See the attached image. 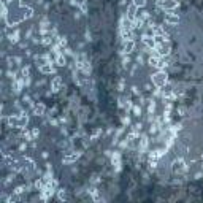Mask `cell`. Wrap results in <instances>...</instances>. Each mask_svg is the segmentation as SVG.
Here are the masks:
<instances>
[{"label": "cell", "mask_w": 203, "mask_h": 203, "mask_svg": "<svg viewBox=\"0 0 203 203\" xmlns=\"http://www.w3.org/2000/svg\"><path fill=\"white\" fill-rule=\"evenodd\" d=\"M29 124V117L25 114H15L8 117V126L16 127V129H25V126Z\"/></svg>", "instance_id": "cell-1"}, {"label": "cell", "mask_w": 203, "mask_h": 203, "mask_svg": "<svg viewBox=\"0 0 203 203\" xmlns=\"http://www.w3.org/2000/svg\"><path fill=\"white\" fill-rule=\"evenodd\" d=\"M151 79H152V84L157 89H160V87H165V84L168 83V75L165 73V70H159L157 73L152 75Z\"/></svg>", "instance_id": "cell-2"}, {"label": "cell", "mask_w": 203, "mask_h": 203, "mask_svg": "<svg viewBox=\"0 0 203 203\" xmlns=\"http://www.w3.org/2000/svg\"><path fill=\"white\" fill-rule=\"evenodd\" d=\"M186 164H184V160L183 159H174L173 160V164H171V170H173V173H178V174H181V173H184L186 171Z\"/></svg>", "instance_id": "cell-3"}, {"label": "cell", "mask_w": 203, "mask_h": 203, "mask_svg": "<svg viewBox=\"0 0 203 203\" xmlns=\"http://www.w3.org/2000/svg\"><path fill=\"white\" fill-rule=\"evenodd\" d=\"M164 21H165V24H168V25H176V24L179 22V16H178V13L167 11L165 16H164Z\"/></svg>", "instance_id": "cell-4"}, {"label": "cell", "mask_w": 203, "mask_h": 203, "mask_svg": "<svg viewBox=\"0 0 203 203\" xmlns=\"http://www.w3.org/2000/svg\"><path fill=\"white\" fill-rule=\"evenodd\" d=\"M159 7L165 8L168 11H173L174 8L178 7V2H176V0H159Z\"/></svg>", "instance_id": "cell-5"}, {"label": "cell", "mask_w": 203, "mask_h": 203, "mask_svg": "<svg viewBox=\"0 0 203 203\" xmlns=\"http://www.w3.org/2000/svg\"><path fill=\"white\" fill-rule=\"evenodd\" d=\"M62 87H64V81H62L60 76H56V78L51 81V90H52V92H59Z\"/></svg>", "instance_id": "cell-6"}, {"label": "cell", "mask_w": 203, "mask_h": 203, "mask_svg": "<svg viewBox=\"0 0 203 203\" xmlns=\"http://www.w3.org/2000/svg\"><path fill=\"white\" fill-rule=\"evenodd\" d=\"M133 49H135V42H133V40H132V38L124 40V43H122V52H124V54H130Z\"/></svg>", "instance_id": "cell-7"}, {"label": "cell", "mask_w": 203, "mask_h": 203, "mask_svg": "<svg viewBox=\"0 0 203 203\" xmlns=\"http://www.w3.org/2000/svg\"><path fill=\"white\" fill-rule=\"evenodd\" d=\"M143 43L146 48H149V49H154L157 42H156V38L154 37H149V35H143Z\"/></svg>", "instance_id": "cell-8"}, {"label": "cell", "mask_w": 203, "mask_h": 203, "mask_svg": "<svg viewBox=\"0 0 203 203\" xmlns=\"http://www.w3.org/2000/svg\"><path fill=\"white\" fill-rule=\"evenodd\" d=\"M137 8H138V7H135L133 3H132L130 7H127V13H126V18H129L130 21H133L135 18L138 16V15H137Z\"/></svg>", "instance_id": "cell-9"}, {"label": "cell", "mask_w": 203, "mask_h": 203, "mask_svg": "<svg viewBox=\"0 0 203 203\" xmlns=\"http://www.w3.org/2000/svg\"><path fill=\"white\" fill-rule=\"evenodd\" d=\"M40 72H42L43 75L54 73V67H52V64H51V62H46V64H43L42 67H40Z\"/></svg>", "instance_id": "cell-10"}, {"label": "cell", "mask_w": 203, "mask_h": 203, "mask_svg": "<svg viewBox=\"0 0 203 203\" xmlns=\"http://www.w3.org/2000/svg\"><path fill=\"white\" fill-rule=\"evenodd\" d=\"M45 111H46V106H45L43 103H38V105L33 106V114H35V116H43Z\"/></svg>", "instance_id": "cell-11"}, {"label": "cell", "mask_w": 203, "mask_h": 203, "mask_svg": "<svg viewBox=\"0 0 203 203\" xmlns=\"http://www.w3.org/2000/svg\"><path fill=\"white\" fill-rule=\"evenodd\" d=\"M111 162H113V165L116 167V170H121V154L119 152H114L111 156Z\"/></svg>", "instance_id": "cell-12"}, {"label": "cell", "mask_w": 203, "mask_h": 203, "mask_svg": "<svg viewBox=\"0 0 203 203\" xmlns=\"http://www.w3.org/2000/svg\"><path fill=\"white\" fill-rule=\"evenodd\" d=\"M79 157V152H73V154H67V156H64V162L65 164H70V162H73V160H76Z\"/></svg>", "instance_id": "cell-13"}, {"label": "cell", "mask_w": 203, "mask_h": 203, "mask_svg": "<svg viewBox=\"0 0 203 203\" xmlns=\"http://www.w3.org/2000/svg\"><path fill=\"white\" fill-rule=\"evenodd\" d=\"M56 64H57L59 67H65V65H67V59H65V56H64L62 52L56 56Z\"/></svg>", "instance_id": "cell-14"}, {"label": "cell", "mask_w": 203, "mask_h": 203, "mask_svg": "<svg viewBox=\"0 0 203 203\" xmlns=\"http://www.w3.org/2000/svg\"><path fill=\"white\" fill-rule=\"evenodd\" d=\"M75 3L83 10V13L84 15H87V7H86V0H75Z\"/></svg>", "instance_id": "cell-15"}, {"label": "cell", "mask_w": 203, "mask_h": 203, "mask_svg": "<svg viewBox=\"0 0 203 203\" xmlns=\"http://www.w3.org/2000/svg\"><path fill=\"white\" fill-rule=\"evenodd\" d=\"M132 3H133L135 7H138V8H143V7H146L148 0H132Z\"/></svg>", "instance_id": "cell-16"}, {"label": "cell", "mask_w": 203, "mask_h": 203, "mask_svg": "<svg viewBox=\"0 0 203 203\" xmlns=\"http://www.w3.org/2000/svg\"><path fill=\"white\" fill-rule=\"evenodd\" d=\"M146 148H148V138L143 137V138L140 140V151H144Z\"/></svg>", "instance_id": "cell-17"}, {"label": "cell", "mask_w": 203, "mask_h": 203, "mask_svg": "<svg viewBox=\"0 0 203 203\" xmlns=\"http://www.w3.org/2000/svg\"><path fill=\"white\" fill-rule=\"evenodd\" d=\"M132 110H133V116H140V114H141V108H140L138 105H135Z\"/></svg>", "instance_id": "cell-18"}, {"label": "cell", "mask_w": 203, "mask_h": 203, "mask_svg": "<svg viewBox=\"0 0 203 203\" xmlns=\"http://www.w3.org/2000/svg\"><path fill=\"white\" fill-rule=\"evenodd\" d=\"M10 40H11V42H13V43H16V42H18V40H19V32L16 30V32H15V35H11V38H10Z\"/></svg>", "instance_id": "cell-19"}, {"label": "cell", "mask_w": 203, "mask_h": 203, "mask_svg": "<svg viewBox=\"0 0 203 203\" xmlns=\"http://www.w3.org/2000/svg\"><path fill=\"white\" fill-rule=\"evenodd\" d=\"M65 198H67L65 191H64V189H60V191H59V200H65Z\"/></svg>", "instance_id": "cell-20"}, {"label": "cell", "mask_w": 203, "mask_h": 203, "mask_svg": "<svg viewBox=\"0 0 203 203\" xmlns=\"http://www.w3.org/2000/svg\"><path fill=\"white\" fill-rule=\"evenodd\" d=\"M38 135H40V130H38V129H33V130H32V137H33V138H37Z\"/></svg>", "instance_id": "cell-21"}, {"label": "cell", "mask_w": 203, "mask_h": 203, "mask_svg": "<svg viewBox=\"0 0 203 203\" xmlns=\"http://www.w3.org/2000/svg\"><path fill=\"white\" fill-rule=\"evenodd\" d=\"M132 92L135 94V95H138V94H140V90H138V87H135V86L132 87Z\"/></svg>", "instance_id": "cell-22"}]
</instances>
